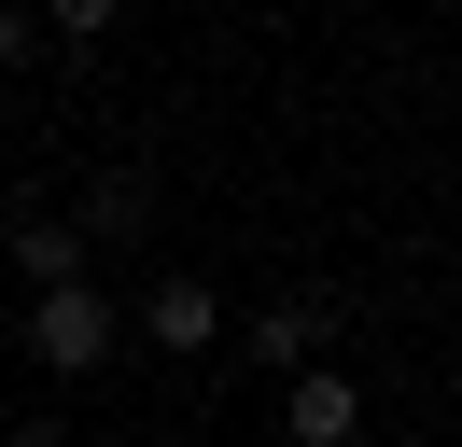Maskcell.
Here are the masks:
<instances>
[{
  "label": "cell",
  "mask_w": 462,
  "mask_h": 447,
  "mask_svg": "<svg viewBox=\"0 0 462 447\" xmlns=\"http://www.w3.org/2000/svg\"><path fill=\"white\" fill-rule=\"evenodd\" d=\"M113 350H126V307L98 294V279H70V294H29V363H42V378H98Z\"/></svg>",
  "instance_id": "1"
},
{
  "label": "cell",
  "mask_w": 462,
  "mask_h": 447,
  "mask_svg": "<svg viewBox=\"0 0 462 447\" xmlns=\"http://www.w3.org/2000/svg\"><path fill=\"white\" fill-rule=\"evenodd\" d=\"M225 350L266 363V378H309V363L337 350V307H322V294H281V307H253V322H225Z\"/></svg>",
  "instance_id": "2"
},
{
  "label": "cell",
  "mask_w": 462,
  "mask_h": 447,
  "mask_svg": "<svg viewBox=\"0 0 462 447\" xmlns=\"http://www.w3.org/2000/svg\"><path fill=\"white\" fill-rule=\"evenodd\" d=\"M126 335L169 350V363H210V350H225V294H210V279H154V294L126 307Z\"/></svg>",
  "instance_id": "3"
},
{
  "label": "cell",
  "mask_w": 462,
  "mask_h": 447,
  "mask_svg": "<svg viewBox=\"0 0 462 447\" xmlns=\"http://www.w3.org/2000/svg\"><path fill=\"white\" fill-rule=\"evenodd\" d=\"M281 447H365V391H350L337 363L281 378Z\"/></svg>",
  "instance_id": "4"
},
{
  "label": "cell",
  "mask_w": 462,
  "mask_h": 447,
  "mask_svg": "<svg viewBox=\"0 0 462 447\" xmlns=\"http://www.w3.org/2000/svg\"><path fill=\"white\" fill-rule=\"evenodd\" d=\"M141 224H154V182H141V168H98V182H85V210H70V238H141Z\"/></svg>",
  "instance_id": "5"
},
{
  "label": "cell",
  "mask_w": 462,
  "mask_h": 447,
  "mask_svg": "<svg viewBox=\"0 0 462 447\" xmlns=\"http://www.w3.org/2000/svg\"><path fill=\"white\" fill-rule=\"evenodd\" d=\"M14 266H29V294H70V279H85V238H70V210H14Z\"/></svg>",
  "instance_id": "6"
},
{
  "label": "cell",
  "mask_w": 462,
  "mask_h": 447,
  "mask_svg": "<svg viewBox=\"0 0 462 447\" xmlns=\"http://www.w3.org/2000/svg\"><path fill=\"white\" fill-rule=\"evenodd\" d=\"M42 42H70V56L113 42V0H42Z\"/></svg>",
  "instance_id": "7"
},
{
  "label": "cell",
  "mask_w": 462,
  "mask_h": 447,
  "mask_svg": "<svg viewBox=\"0 0 462 447\" xmlns=\"http://www.w3.org/2000/svg\"><path fill=\"white\" fill-rule=\"evenodd\" d=\"M0 447H70V419H57V406H29V419H0Z\"/></svg>",
  "instance_id": "8"
},
{
  "label": "cell",
  "mask_w": 462,
  "mask_h": 447,
  "mask_svg": "<svg viewBox=\"0 0 462 447\" xmlns=\"http://www.w3.org/2000/svg\"><path fill=\"white\" fill-rule=\"evenodd\" d=\"M29 42H42V14H14V0H0V70H14Z\"/></svg>",
  "instance_id": "9"
}]
</instances>
